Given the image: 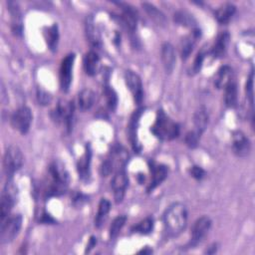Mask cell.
Masks as SVG:
<instances>
[{
  "label": "cell",
  "mask_w": 255,
  "mask_h": 255,
  "mask_svg": "<svg viewBox=\"0 0 255 255\" xmlns=\"http://www.w3.org/2000/svg\"><path fill=\"white\" fill-rule=\"evenodd\" d=\"M236 11V7L231 3H225L215 11V17L220 24H226L230 21Z\"/></svg>",
  "instance_id": "obj_22"
},
{
  "label": "cell",
  "mask_w": 255,
  "mask_h": 255,
  "mask_svg": "<svg viewBox=\"0 0 255 255\" xmlns=\"http://www.w3.org/2000/svg\"><path fill=\"white\" fill-rule=\"evenodd\" d=\"M96 243H97V238L96 237H94V236H92L91 237V239L89 240V244H88V246H87V249H86V252H89L95 245H96Z\"/></svg>",
  "instance_id": "obj_40"
},
{
  "label": "cell",
  "mask_w": 255,
  "mask_h": 255,
  "mask_svg": "<svg viewBox=\"0 0 255 255\" xmlns=\"http://www.w3.org/2000/svg\"><path fill=\"white\" fill-rule=\"evenodd\" d=\"M118 5L121 6V8L123 10V13H122L123 23L129 31H134L136 28V23H137L136 11L131 6H129L128 4H126V3H118Z\"/></svg>",
  "instance_id": "obj_14"
},
{
  "label": "cell",
  "mask_w": 255,
  "mask_h": 255,
  "mask_svg": "<svg viewBox=\"0 0 255 255\" xmlns=\"http://www.w3.org/2000/svg\"><path fill=\"white\" fill-rule=\"evenodd\" d=\"M253 72H251L249 79L247 81L246 84V93H247V97L249 98V102L251 107H253Z\"/></svg>",
  "instance_id": "obj_37"
},
{
  "label": "cell",
  "mask_w": 255,
  "mask_h": 255,
  "mask_svg": "<svg viewBox=\"0 0 255 255\" xmlns=\"http://www.w3.org/2000/svg\"><path fill=\"white\" fill-rule=\"evenodd\" d=\"M153 228V218L146 217L134 226L133 231L139 234H148Z\"/></svg>",
  "instance_id": "obj_32"
},
{
  "label": "cell",
  "mask_w": 255,
  "mask_h": 255,
  "mask_svg": "<svg viewBox=\"0 0 255 255\" xmlns=\"http://www.w3.org/2000/svg\"><path fill=\"white\" fill-rule=\"evenodd\" d=\"M141 5L145 12L147 13V15L149 16V18L153 20L157 25H164L166 23V18L164 14L160 10H158L154 5L146 2L142 3Z\"/></svg>",
  "instance_id": "obj_26"
},
{
  "label": "cell",
  "mask_w": 255,
  "mask_h": 255,
  "mask_svg": "<svg viewBox=\"0 0 255 255\" xmlns=\"http://www.w3.org/2000/svg\"><path fill=\"white\" fill-rule=\"evenodd\" d=\"M48 172L50 182L47 194L50 196L64 193L69 183V173L65 168V165L61 161H54L50 164Z\"/></svg>",
  "instance_id": "obj_2"
},
{
  "label": "cell",
  "mask_w": 255,
  "mask_h": 255,
  "mask_svg": "<svg viewBox=\"0 0 255 255\" xmlns=\"http://www.w3.org/2000/svg\"><path fill=\"white\" fill-rule=\"evenodd\" d=\"M229 40H230V35L228 32H221L217 36L211 49V54L214 58L218 59L225 55L228 44H229Z\"/></svg>",
  "instance_id": "obj_16"
},
{
  "label": "cell",
  "mask_w": 255,
  "mask_h": 255,
  "mask_svg": "<svg viewBox=\"0 0 255 255\" xmlns=\"http://www.w3.org/2000/svg\"><path fill=\"white\" fill-rule=\"evenodd\" d=\"M113 168H114V164H113L112 160L110 158H108L101 165V174L103 176H108L113 171Z\"/></svg>",
  "instance_id": "obj_38"
},
{
  "label": "cell",
  "mask_w": 255,
  "mask_h": 255,
  "mask_svg": "<svg viewBox=\"0 0 255 255\" xmlns=\"http://www.w3.org/2000/svg\"><path fill=\"white\" fill-rule=\"evenodd\" d=\"M23 164V154L17 145H9L3 156V168L6 176L10 179Z\"/></svg>",
  "instance_id": "obj_4"
},
{
  "label": "cell",
  "mask_w": 255,
  "mask_h": 255,
  "mask_svg": "<svg viewBox=\"0 0 255 255\" xmlns=\"http://www.w3.org/2000/svg\"><path fill=\"white\" fill-rule=\"evenodd\" d=\"M190 174L192 175V177H194L195 179H202L205 176V171L202 167L198 166V165H193L190 168Z\"/></svg>",
  "instance_id": "obj_39"
},
{
  "label": "cell",
  "mask_w": 255,
  "mask_h": 255,
  "mask_svg": "<svg viewBox=\"0 0 255 255\" xmlns=\"http://www.w3.org/2000/svg\"><path fill=\"white\" fill-rule=\"evenodd\" d=\"M15 197H16L15 186L12 185L10 181H8L1 196V204H0L1 223L9 217L10 211L15 203Z\"/></svg>",
  "instance_id": "obj_7"
},
{
  "label": "cell",
  "mask_w": 255,
  "mask_h": 255,
  "mask_svg": "<svg viewBox=\"0 0 255 255\" xmlns=\"http://www.w3.org/2000/svg\"><path fill=\"white\" fill-rule=\"evenodd\" d=\"M151 180L147 186V191L150 192L156 186H158L167 176V167L162 164H154L151 165Z\"/></svg>",
  "instance_id": "obj_15"
},
{
  "label": "cell",
  "mask_w": 255,
  "mask_h": 255,
  "mask_svg": "<svg viewBox=\"0 0 255 255\" xmlns=\"http://www.w3.org/2000/svg\"><path fill=\"white\" fill-rule=\"evenodd\" d=\"M161 61L166 72L171 73L174 69L176 56L175 50L170 43H163L161 46Z\"/></svg>",
  "instance_id": "obj_13"
},
{
  "label": "cell",
  "mask_w": 255,
  "mask_h": 255,
  "mask_svg": "<svg viewBox=\"0 0 255 255\" xmlns=\"http://www.w3.org/2000/svg\"><path fill=\"white\" fill-rule=\"evenodd\" d=\"M126 221H127V217L125 215H120L114 219V221L112 222L111 227H110V237L112 239L116 238L119 235V233L122 230V228L124 227Z\"/></svg>",
  "instance_id": "obj_31"
},
{
  "label": "cell",
  "mask_w": 255,
  "mask_h": 255,
  "mask_svg": "<svg viewBox=\"0 0 255 255\" xmlns=\"http://www.w3.org/2000/svg\"><path fill=\"white\" fill-rule=\"evenodd\" d=\"M96 100V95L91 89H84L80 92L78 97V105L81 111L90 110Z\"/></svg>",
  "instance_id": "obj_21"
},
{
  "label": "cell",
  "mask_w": 255,
  "mask_h": 255,
  "mask_svg": "<svg viewBox=\"0 0 255 255\" xmlns=\"http://www.w3.org/2000/svg\"><path fill=\"white\" fill-rule=\"evenodd\" d=\"M84 67L86 73L90 76H94L100 69V57L95 51H90L85 55Z\"/></svg>",
  "instance_id": "obj_18"
},
{
  "label": "cell",
  "mask_w": 255,
  "mask_h": 255,
  "mask_svg": "<svg viewBox=\"0 0 255 255\" xmlns=\"http://www.w3.org/2000/svg\"><path fill=\"white\" fill-rule=\"evenodd\" d=\"M208 120H209V117L206 109L204 107H200L194 113V116H193V123L195 128L194 130H196L198 133L201 134L207 128Z\"/></svg>",
  "instance_id": "obj_20"
},
{
  "label": "cell",
  "mask_w": 255,
  "mask_h": 255,
  "mask_svg": "<svg viewBox=\"0 0 255 255\" xmlns=\"http://www.w3.org/2000/svg\"><path fill=\"white\" fill-rule=\"evenodd\" d=\"M91 158H92V151L90 148V145H87L85 153L78 161V172L79 176L82 180H88L91 174L90 166H91Z\"/></svg>",
  "instance_id": "obj_17"
},
{
  "label": "cell",
  "mask_w": 255,
  "mask_h": 255,
  "mask_svg": "<svg viewBox=\"0 0 255 255\" xmlns=\"http://www.w3.org/2000/svg\"><path fill=\"white\" fill-rule=\"evenodd\" d=\"M224 102L225 105L229 108H234L237 104V86L234 80L224 88Z\"/></svg>",
  "instance_id": "obj_25"
},
{
  "label": "cell",
  "mask_w": 255,
  "mask_h": 255,
  "mask_svg": "<svg viewBox=\"0 0 255 255\" xmlns=\"http://www.w3.org/2000/svg\"><path fill=\"white\" fill-rule=\"evenodd\" d=\"M128 183V178L124 169H119L112 179V188L114 190V196L117 203L122 202L124 199L126 189Z\"/></svg>",
  "instance_id": "obj_11"
},
{
  "label": "cell",
  "mask_w": 255,
  "mask_h": 255,
  "mask_svg": "<svg viewBox=\"0 0 255 255\" xmlns=\"http://www.w3.org/2000/svg\"><path fill=\"white\" fill-rule=\"evenodd\" d=\"M45 39L50 50L56 51L58 47V41H59V32H58L57 24H54L51 27L47 28L45 32Z\"/></svg>",
  "instance_id": "obj_28"
},
{
  "label": "cell",
  "mask_w": 255,
  "mask_h": 255,
  "mask_svg": "<svg viewBox=\"0 0 255 255\" xmlns=\"http://www.w3.org/2000/svg\"><path fill=\"white\" fill-rule=\"evenodd\" d=\"M105 96H106V99H107L108 107L112 111L116 110L117 105H118V97H117V94H116L115 90L113 88L107 86L105 88Z\"/></svg>",
  "instance_id": "obj_33"
},
{
  "label": "cell",
  "mask_w": 255,
  "mask_h": 255,
  "mask_svg": "<svg viewBox=\"0 0 255 255\" xmlns=\"http://www.w3.org/2000/svg\"><path fill=\"white\" fill-rule=\"evenodd\" d=\"M125 81L127 84V87L130 91V93L133 96V100L136 104H141L142 98H143V92H142V84L139 76L134 73L133 71H126L125 73Z\"/></svg>",
  "instance_id": "obj_9"
},
{
  "label": "cell",
  "mask_w": 255,
  "mask_h": 255,
  "mask_svg": "<svg viewBox=\"0 0 255 255\" xmlns=\"http://www.w3.org/2000/svg\"><path fill=\"white\" fill-rule=\"evenodd\" d=\"M233 79L232 77V69L229 66H222L218 69L215 78H214V85L218 89L225 88L227 84H229Z\"/></svg>",
  "instance_id": "obj_19"
},
{
  "label": "cell",
  "mask_w": 255,
  "mask_h": 255,
  "mask_svg": "<svg viewBox=\"0 0 255 255\" xmlns=\"http://www.w3.org/2000/svg\"><path fill=\"white\" fill-rule=\"evenodd\" d=\"M110 209H111V202L106 198H102L99 203L98 213L95 220V224L97 227H101L104 224V222L107 219L108 213L110 212Z\"/></svg>",
  "instance_id": "obj_27"
},
{
  "label": "cell",
  "mask_w": 255,
  "mask_h": 255,
  "mask_svg": "<svg viewBox=\"0 0 255 255\" xmlns=\"http://www.w3.org/2000/svg\"><path fill=\"white\" fill-rule=\"evenodd\" d=\"M139 115H140V111H136V113L133 114V116L131 118V121H130V124H129V136H130V140H131V143L133 145V148L135 150H139V148L137 147L138 146V142H137L136 132H135L136 125H137V122H138Z\"/></svg>",
  "instance_id": "obj_30"
},
{
  "label": "cell",
  "mask_w": 255,
  "mask_h": 255,
  "mask_svg": "<svg viewBox=\"0 0 255 255\" xmlns=\"http://www.w3.org/2000/svg\"><path fill=\"white\" fill-rule=\"evenodd\" d=\"M32 112L28 107H21L11 117V125L21 133H26L32 123Z\"/></svg>",
  "instance_id": "obj_6"
},
{
  "label": "cell",
  "mask_w": 255,
  "mask_h": 255,
  "mask_svg": "<svg viewBox=\"0 0 255 255\" xmlns=\"http://www.w3.org/2000/svg\"><path fill=\"white\" fill-rule=\"evenodd\" d=\"M151 132L162 140H171L179 134V127L162 110H158L155 121L150 128Z\"/></svg>",
  "instance_id": "obj_3"
},
{
  "label": "cell",
  "mask_w": 255,
  "mask_h": 255,
  "mask_svg": "<svg viewBox=\"0 0 255 255\" xmlns=\"http://www.w3.org/2000/svg\"><path fill=\"white\" fill-rule=\"evenodd\" d=\"M37 100L38 102L43 105V106H46V105H49L51 103V100H52V97L49 93H47L46 91L42 90V89H38L37 90Z\"/></svg>",
  "instance_id": "obj_35"
},
{
  "label": "cell",
  "mask_w": 255,
  "mask_h": 255,
  "mask_svg": "<svg viewBox=\"0 0 255 255\" xmlns=\"http://www.w3.org/2000/svg\"><path fill=\"white\" fill-rule=\"evenodd\" d=\"M152 252V250L151 249H147V247L145 248V249H142V250H140L138 253H143V254H149V253H151Z\"/></svg>",
  "instance_id": "obj_41"
},
{
  "label": "cell",
  "mask_w": 255,
  "mask_h": 255,
  "mask_svg": "<svg viewBox=\"0 0 255 255\" xmlns=\"http://www.w3.org/2000/svg\"><path fill=\"white\" fill-rule=\"evenodd\" d=\"M232 148L237 156L244 157L249 154L251 144L242 131L236 130L232 133Z\"/></svg>",
  "instance_id": "obj_12"
},
{
  "label": "cell",
  "mask_w": 255,
  "mask_h": 255,
  "mask_svg": "<svg viewBox=\"0 0 255 255\" xmlns=\"http://www.w3.org/2000/svg\"><path fill=\"white\" fill-rule=\"evenodd\" d=\"M8 7L10 10L11 18H12V29L13 32L16 34H20L22 32V17L19 10L17 3L15 2H8Z\"/></svg>",
  "instance_id": "obj_23"
},
{
  "label": "cell",
  "mask_w": 255,
  "mask_h": 255,
  "mask_svg": "<svg viewBox=\"0 0 255 255\" xmlns=\"http://www.w3.org/2000/svg\"><path fill=\"white\" fill-rule=\"evenodd\" d=\"M22 227V216L20 214H16L8 217L1 223V243H9L11 242L18 234Z\"/></svg>",
  "instance_id": "obj_5"
},
{
  "label": "cell",
  "mask_w": 255,
  "mask_h": 255,
  "mask_svg": "<svg viewBox=\"0 0 255 255\" xmlns=\"http://www.w3.org/2000/svg\"><path fill=\"white\" fill-rule=\"evenodd\" d=\"M211 227V220L208 216L199 217L193 224L191 229L190 245L194 246L200 243Z\"/></svg>",
  "instance_id": "obj_10"
},
{
  "label": "cell",
  "mask_w": 255,
  "mask_h": 255,
  "mask_svg": "<svg viewBox=\"0 0 255 255\" xmlns=\"http://www.w3.org/2000/svg\"><path fill=\"white\" fill-rule=\"evenodd\" d=\"M203 60H204V54L201 53V52H199V53L196 55V57H195V59H194V62H193V64H192V67H191V72H192V74H196V73H198V72L200 71V69H201V67H202Z\"/></svg>",
  "instance_id": "obj_36"
},
{
  "label": "cell",
  "mask_w": 255,
  "mask_h": 255,
  "mask_svg": "<svg viewBox=\"0 0 255 255\" xmlns=\"http://www.w3.org/2000/svg\"><path fill=\"white\" fill-rule=\"evenodd\" d=\"M174 21L181 26L189 27V28H192L193 30L196 29V22H195L194 18L190 14H188L184 11L176 12L174 14Z\"/></svg>",
  "instance_id": "obj_29"
},
{
  "label": "cell",
  "mask_w": 255,
  "mask_h": 255,
  "mask_svg": "<svg viewBox=\"0 0 255 255\" xmlns=\"http://www.w3.org/2000/svg\"><path fill=\"white\" fill-rule=\"evenodd\" d=\"M86 35L90 42V44L94 47H98L100 45V36L97 31V28L95 26V22L92 16L87 17L86 19Z\"/></svg>",
  "instance_id": "obj_24"
},
{
  "label": "cell",
  "mask_w": 255,
  "mask_h": 255,
  "mask_svg": "<svg viewBox=\"0 0 255 255\" xmlns=\"http://www.w3.org/2000/svg\"><path fill=\"white\" fill-rule=\"evenodd\" d=\"M200 133H198L196 130H192V131H188L186 134H185V137H184V141L186 143L187 146L193 148V147H196L197 144H198V140L200 138Z\"/></svg>",
  "instance_id": "obj_34"
},
{
  "label": "cell",
  "mask_w": 255,
  "mask_h": 255,
  "mask_svg": "<svg viewBox=\"0 0 255 255\" xmlns=\"http://www.w3.org/2000/svg\"><path fill=\"white\" fill-rule=\"evenodd\" d=\"M163 225L168 235L177 236L187 223V210L182 203H173L163 213Z\"/></svg>",
  "instance_id": "obj_1"
},
{
  "label": "cell",
  "mask_w": 255,
  "mask_h": 255,
  "mask_svg": "<svg viewBox=\"0 0 255 255\" xmlns=\"http://www.w3.org/2000/svg\"><path fill=\"white\" fill-rule=\"evenodd\" d=\"M75 54H69L63 59L60 68V86L63 92H68L72 83Z\"/></svg>",
  "instance_id": "obj_8"
}]
</instances>
